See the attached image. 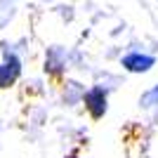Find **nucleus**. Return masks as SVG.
I'll list each match as a JSON object with an SVG mask.
<instances>
[{"mask_svg":"<svg viewBox=\"0 0 158 158\" xmlns=\"http://www.w3.org/2000/svg\"><path fill=\"white\" fill-rule=\"evenodd\" d=\"M85 106L90 109L92 118H102L106 113V92L102 87H92V90L85 94Z\"/></svg>","mask_w":158,"mask_h":158,"instance_id":"nucleus-1","label":"nucleus"},{"mask_svg":"<svg viewBox=\"0 0 158 158\" xmlns=\"http://www.w3.org/2000/svg\"><path fill=\"white\" fill-rule=\"evenodd\" d=\"M142 104H144V106H153V104H158V87H153L151 92H146V94H144Z\"/></svg>","mask_w":158,"mask_h":158,"instance_id":"nucleus-4","label":"nucleus"},{"mask_svg":"<svg viewBox=\"0 0 158 158\" xmlns=\"http://www.w3.org/2000/svg\"><path fill=\"white\" fill-rule=\"evenodd\" d=\"M21 66H19V59L17 57H7L2 64H0V87H10L17 80V76H19Z\"/></svg>","mask_w":158,"mask_h":158,"instance_id":"nucleus-2","label":"nucleus"},{"mask_svg":"<svg viewBox=\"0 0 158 158\" xmlns=\"http://www.w3.org/2000/svg\"><path fill=\"white\" fill-rule=\"evenodd\" d=\"M153 64H156V59H153V57H146V54H139V52L123 57V66H125L127 71H132V73L149 71V69H151Z\"/></svg>","mask_w":158,"mask_h":158,"instance_id":"nucleus-3","label":"nucleus"}]
</instances>
